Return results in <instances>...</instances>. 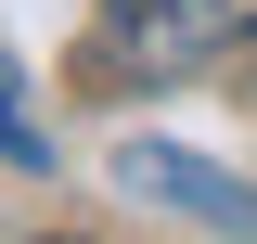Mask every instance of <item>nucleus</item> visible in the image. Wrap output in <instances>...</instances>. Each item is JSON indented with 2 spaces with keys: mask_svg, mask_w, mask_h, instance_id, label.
<instances>
[{
  "mask_svg": "<svg viewBox=\"0 0 257 244\" xmlns=\"http://www.w3.org/2000/svg\"><path fill=\"white\" fill-rule=\"evenodd\" d=\"M103 39L167 77V64H206L231 39H257V0H103Z\"/></svg>",
  "mask_w": 257,
  "mask_h": 244,
  "instance_id": "obj_1",
  "label": "nucleus"
},
{
  "mask_svg": "<svg viewBox=\"0 0 257 244\" xmlns=\"http://www.w3.org/2000/svg\"><path fill=\"white\" fill-rule=\"evenodd\" d=\"M116 193H155V206L257 244V180H231V167H206V154H180V142H116Z\"/></svg>",
  "mask_w": 257,
  "mask_h": 244,
  "instance_id": "obj_2",
  "label": "nucleus"
},
{
  "mask_svg": "<svg viewBox=\"0 0 257 244\" xmlns=\"http://www.w3.org/2000/svg\"><path fill=\"white\" fill-rule=\"evenodd\" d=\"M0 154H13V167H52V142H39V116L13 103V64H0Z\"/></svg>",
  "mask_w": 257,
  "mask_h": 244,
  "instance_id": "obj_3",
  "label": "nucleus"
}]
</instances>
